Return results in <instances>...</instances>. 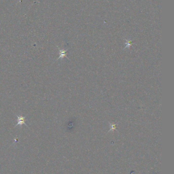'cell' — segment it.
I'll return each mask as SVG.
<instances>
[{
    "label": "cell",
    "mask_w": 174,
    "mask_h": 174,
    "mask_svg": "<svg viewBox=\"0 0 174 174\" xmlns=\"http://www.w3.org/2000/svg\"><path fill=\"white\" fill-rule=\"evenodd\" d=\"M18 118V122L17 124L15 125V127L18 126V125H22L23 124H25V125L27 126L26 122H25V117H23L22 116H17Z\"/></svg>",
    "instance_id": "6da1fadb"
},
{
    "label": "cell",
    "mask_w": 174,
    "mask_h": 174,
    "mask_svg": "<svg viewBox=\"0 0 174 174\" xmlns=\"http://www.w3.org/2000/svg\"><path fill=\"white\" fill-rule=\"evenodd\" d=\"M59 54H60V57L58 58V59L57 60H59L60 59H63L64 57H67L66 56V51H64V50H61L59 49Z\"/></svg>",
    "instance_id": "7a4b0ae2"
}]
</instances>
